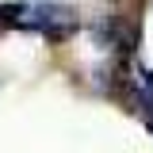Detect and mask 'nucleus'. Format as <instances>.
I'll use <instances>...</instances> for the list:
<instances>
[{
  "label": "nucleus",
  "mask_w": 153,
  "mask_h": 153,
  "mask_svg": "<svg viewBox=\"0 0 153 153\" xmlns=\"http://www.w3.org/2000/svg\"><path fill=\"white\" fill-rule=\"evenodd\" d=\"M19 27H27V31H42V35H69L76 27V19L61 8V4H27V12H23V19H19Z\"/></svg>",
  "instance_id": "obj_1"
}]
</instances>
